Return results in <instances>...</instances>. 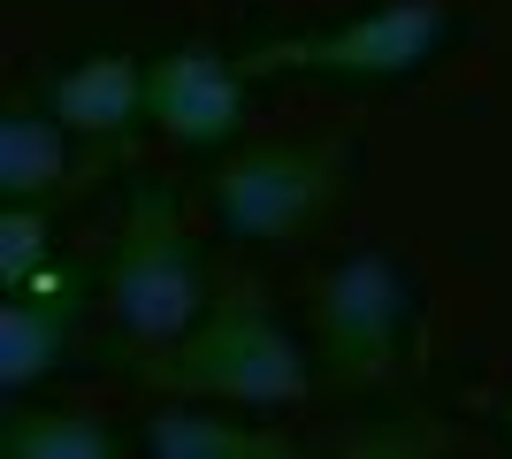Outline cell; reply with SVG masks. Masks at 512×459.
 <instances>
[{
  "label": "cell",
  "instance_id": "6da1fadb",
  "mask_svg": "<svg viewBox=\"0 0 512 459\" xmlns=\"http://www.w3.org/2000/svg\"><path fill=\"white\" fill-rule=\"evenodd\" d=\"M314 352L299 345V329L283 322L268 299L230 291L214 299L176 345H153L138 360V383L169 398H199V406H245V414H283L299 406L314 383Z\"/></svg>",
  "mask_w": 512,
  "mask_h": 459
},
{
  "label": "cell",
  "instance_id": "7a4b0ae2",
  "mask_svg": "<svg viewBox=\"0 0 512 459\" xmlns=\"http://www.w3.org/2000/svg\"><path fill=\"white\" fill-rule=\"evenodd\" d=\"M100 306H107V322L146 352L176 345L214 306L207 253L184 230V207L169 192H153V184L130 192L123 230H115V245H107V261H100Z\"/></svg>",
  "mask_w": 512,
  "mask_h": 459
},
{
  "label": "cell",
  "instance_id": "3957f363",
  "mask_svg": "<svg viewBox=\"0 0 512 459\" xmlns=\"http://www.w3.org/2000/svg\"><path fill=\"white\" fill-rule=\"evenodd\" d=\"M352 146L329 131L306 138H253L207 176V215L230 245H291L337 207Z\"/></svg>",
  "mask_w": 512,
  "mask_h": 459
},
{
  "label": "cell",
  "instance_id": "277c9868",
  "mask_svg": "<svg viewBox=\"0 0 512 459\" xmlns=\"http://www.w3.org/2000/svg\"><path fill=\"white\" fill-rule=\"evenodd\" d=\"M459 16L451 0H375L360 16H337L321 31H276L245 46L253 77H329V85H398L421 77L451 46Z\"/></svg>",
  "mask_w": 512,
  "mask_h": 459
},
{
  "label": "cell",
  "instance_id": "5b68a950",
  "mask_svg": "<svg viewBox=\"0 0 512 459\" xmlns=\"http://www.w3.org/2000/svg\"><path fill=\"white\" fill-rule=\"evenodd\" d=\"M413 314H421V291H413V276L390 261V253L360 245V253L329 261V276H321V291H314V360H321V375H337L352 391L390 383V375L406 368Z\"/></svg>",
  "mask_w": 512,
  "mask_h": 459
},
{
  "label": "cell",
  "instance_id": "8992f818",
  "mask_svg": "<svg viewBox=\"0 0 512 459\" xmlns=\"http://www.w3.org/2000/svg\"><path fill=\"white\" fill-rule=\"evenodd\" d=\"M245 92L253 69L222 54V46H169L146 62V131H161L169 146L222 153L245 131Z\"/></svg>",
  "mask_w": 512,
  "mask_h": 459
},
{
  "label": "cell",
  "instance_id": "52a82bcc",
  "mask_svg": "<svg viewBox=\"0 0 512 459\" xmlns=\"http://www.w3.org/2000/svg\"><path fill=\"white\" fill-rule=\"evenodd\" d=\"M85 284L77 268L46 261L39 276H23V284H8V299H0V391L23 398L39 391L46 375L62 368L69 337H77V314H85Z\"/></svg>",
  "mask_w": 512,
  "mask_h": 459
},
{
  "label": "cell",
  "instance_id": "ba28073f",
  "mask_svg": "<svg viewBox=\"0 0 512 459\" xmlns=\"http://www.w3.org/2000/svg\"><path fill=\"white\" fill-rule=\"evenodd\" d=\"M46 108L62 115L77 138H130L146 123V62L130 54V46H92L77 62L46 69Z\"/></svg>",
  "mask_w": 512,
  "mask_h": 459
},
{
  "label": "cell",
  "instance_id": "9c48e42d",
  "mask_svg": "<svg viewBox=\"0 0 512 459\" xmlns=\"http://www.w3.org/2000/svg\"><path fill=\"white\" fill-rule=\"evenodd\" d=\"M85 176L92 161L77 153V131L46 100H16L0 115V199H54Z\"/></svg>",
  "mask_w": 512,
  "mask_h": 459
},
{
  "label": "cell",
  "instance_id": "30bf717a",
  "mask_svg": "<svg viewBox=\"0 0 512 459\" xmlns=\"http://www.w3.org/2000/svg\"><path fill=\"white\" fill-rule=\"evenodd\" d=\"M138 444H146L153 459H291L299 452V437L253 421L245 406H237V414H199V398L146 414V437Z\"/></svg>",
  "mask_w": 512,
  "mask_h": 459
},
{
  "label": "cell",
  "instance_id": "8fae6325",
  "mask_svg": "<svg viewBox=\"0 0 512 459\" xmlns=\"http://www.w3.org/2000/svg\"><path fill=\"white\" fill-rule=\"evenodd\" d=\"M0 452H16V459H115L123 437L100 414H77V406H23V414L0 421Z\"/></svg>",
  "mask_w": 512,
  "mask_h": 459
},
{
  "label": "cell",
  "instance_id": "7c38bea8",
  "mask_svg": "<svg viewBox=\"0 0 512 459\" xmlns=\"http://www.w3.org/2000/svg\"><path fill=\"white\" fill-rule=\"evenodd\" d=\"M54 261V222H46V199H0V291L39 276Z\"/></svg>",
  "mask_w": 512,
  "mask_h": 459
},
{
  "label": "cell",
  "instance_id": "4fadbf2b",
  "mask_svg": "<svg viewBox=\"0 0 512 459\" xmlns=\"http://www.w3.org/2000/svg\"><path fill=\"white\" fill-rule=\"evenodd\" d=\"M497 421H505V437H512V398H505V414H497Z\"/></svg>",
  "mask_w": 512,
  "mask_h": 459
}]
</instances>
